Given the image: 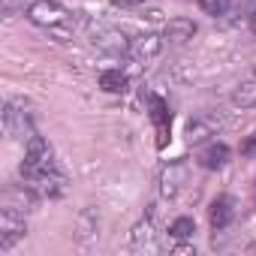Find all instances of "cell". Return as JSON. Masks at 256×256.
Returning a JSON list of instances; mask_svg holds the SVG:
<instances>
[{"label":"cell","mask_w":256,"mask_h":256,"mask_svg":"<svg viewBox=\"0 0 256 256\" xmlns=\"http://www.w3.org/2000/svg\"><path fill=\"white\" fill-rule=\"evenodd\" d=\"M184 181H187L184 163H166V166L160 169V196H163V199H175V196L181 193Z\"/></svg>","instance_id":"cell-6"},{"label":"cell","mask_w":256,"mask_h":256,"mask_svg":"<svg viewBox=\"0 0 256 256\" xmlns=\"http://www.w3.org/2000/svg\"><path fill=\"white\" fill-rule=\"evenodd\" d=\"M28 232V223H24V211L12 208V205H4L0 208V253L12 250Z\"/></svg>","instance_id":"cell-4"},{"label":"cell","mask_w":256,"mask_h":256,"mask_svg":"<svg viewBox=\"0 0 256 256\" xmlns=\"http://www.w3.org/2000/svg\"><path fill=\"white\" fill-rule=\"evenodd\" d=\"M126 84H130V78H126V72H120V70H106V72H100V88H102L106 94H124Z\"/></svg>","instance_id":"cell-12"},{"label":"cell","mask_w":256,"mask_h":256,"mask_svg":"<svg viewBox=\"0 0 256 256\" xmlns=\"http://www.w3.org/2000/svg\"><path fill=\"white\" fill-rule=\"evenodd\" d=\"M232 102L241 106V108H253L256 106V82H241L235 90H232Z\"/></svg>","instance_id":"cell-13"},{"label":"cell","mask_w":256,"mask_h":256,"mask_svg":"<svg viewBox=\"0 0 256 256\" xmlns=\"http://www.w3.org/2000/svg\"><path fill=\"white\" fill-rule=\"evenodd\" d=\"M22 181L24 184H34V181H40L42 175H48V172H54V151H52V145L42 139V136H30L28 142H24V160H22Z\"/></svg>","instance_id":"cell-2"},{"label":"cell","mask_w":256,"mask_h":256,"mask_svg":"<svg viewBox=\"0 0 256 256\" xmlns=\"http://www.w3.org/2000/svg\"><path fill=\"white\" fill-rule=\"evenodd\" d=\"M208 217H211V226H214L217 232L229 229V226H232V220H235V202H232L229 196H217V199L211 202Z\"/></svg>","instance_id":"cell-9"},{"label":"cell","mask_w":256,"mask_h":256,"mask_svg":"<svg viewBox=\"0 0 256 256\" xmlns=\"http://www.w3.org/2000/svg\"><path fill=\"white\" fill-rule=\"evenodd\" d=\"M94 235H96V211L84 208L78 214V241H90Z\"/></svg>","instance_id":"cell-14"},{"label":"cell","mask_w":256,"mask_h":256,"mask_svg":"<svg viewBox=\"0 0 256 256\" xmlns=\"http://www.w3.org/2000/svg\"><path fill=\"white\" fill-rule=\"evenodd\" d=\"M4 126L12 139L28 142L34 136V112L24 100H6L4 102Z\"/></svg>","instance_id":"cell-3"},{"label":"cell","mask_w":256,"mask_h":256,"mask_svg":"<svg viewBox=\"0 0 256 256\" xmlns=\"http://www.w3.org/2000/svg\"><path fill=\"white\" fill-rule=\"evenodd\" d=\"M163 36L157 34H139L136 40H130V46H126V58H130L133 64H151L160 52H163Z\"/></svg>","instance_id":"cell-5"},{"label":"cell","mask_w":256,"mask_h":256,"mask_svg":"<svg viewBox=\"0 0 256 256\" xmlns=\"http://www.w3.org/2000/svg\"><path fill=\"white\" fill-rule=\"evenodd\" d=\"M94 46L102 48V52H126L130 40H126L124 30H118V28H100L94 34Z\"/></svg>","instance_id":"cell-10"},{"label":"cell","mask_w":256,"mask_h":256,"mask_svg":"<svg viewBox=\"0 0 256 256\" xmlns=\"http://www.w3.org/2000/svg\"><path fill=\"white\" fill-rule=\"evenodd\" d=\"M28 22L42 28V30L60 34V36H70L76 30L72 12L64 4H58V0H34V4L28 6Z\"/></svg>","instance_id":"cell-1"},{"label":"cell","mask_w":256,"mask_h":256,"mask_svg":"<svg viewBox=\"0 0 256 256\" xmlns=\"http://www.w3.org/2000/svg\"><path fill=\"white\" fill-rule=\"evenodd\" d=\"M199 6L208 12V16H226L229 12V6H232V0H199Z\"/></svg>","instance_id":"cell-16"},{"label":"cell","mask_w":256,"mask_h":256,"mask_svg":"<svg viewBox=\"0 0 256 256\" xmlns=\"http://www.w3.org/2000/svg\"><path fill=\"white\" fill-rule=\"evenodd\" d=\"M193 36H196L193 18H169V24H166V30H163V40H166L169 46H184V42H190Z\"/></svg>","instance_id":"cell-8"},{"label":"cell","mask_w":256,"mask_h":256,"mask_svg":"<svg viewBox=\"0 0 256 256\" xmlns=\"http://www.w3.org/2000/svg\"><path fill=\"white\" fill-rule=\"evenodd\" d=\"M241 238H244L250 247H256V214H253V217L244 223V232H241Z\"/></svg>","instance_id":"cell-17"},{"label":"cell","mask_w":256,"mask_h":256,"mask_svg":"<svg viewBox=\"0 0 256 256\" xmlns=\"http://www.w3.org/2000/svg\"><path fill=\"white\" fill-rule=\"evenodd\" d=\"M250 30H253V34H256V10H253V12H250Z\"/></svg>","instance_id":"cell-19"},{"label":"cell","mask_w":256,"mask_h":256,"mask_svg":"<svg viewBox=\"0 0 256 256\" xmlns=\"http://www.w3.org/2000/svg\"><path fill=\"white\" fill-rule=\"evenodd\" d=\"M241 154H256V133H250V139H244V145H241Z\"/></svg>","instance_id":"cell-18"},{"label":"cell","mask_w":256,"mask_h":256,"mask_svg":"<svg viewBox=\"0 0 256 256\" xmlns=\"http://www.w3.org/2000/svg\"><path fill=\"white\" fill-rule=\"evenodd\" d=\"M130 247H133L136 253H154V250H157V232H154V217H151V214L133 226V232H130Z\"/></svg>","instance_id":"cell-7"},{"label":"cell","mask_w":256,"mask_h":256,"mask_svg":"<svg viewBox=\"0 0 256 256\" xmlns=\"http://www.w3.org/2000/svg\"><path fill=\"white\" fill-rule=\"evenodd\" d=\"M226 163H229V148L223 142H211L208 148L199 151V166L202 169H211L214 172V169H223Z\"/></svg>","instance_id":"cell-11"},{"label":"cell","mask_w":256,"mask_h":256,"mask_svg":"<svg viewBox=\"0 0 256 256\" xmlns=\"http://www.w3.org/2000/svg\"><path fill=\"white\" fill-rule=\"evenodd\" d=\"M193 232H196V220H193V217H178V220H172V226H169V238H175V241L193 238Z\"/></svg>","instance_id":"cell-15"}]
</instances>
